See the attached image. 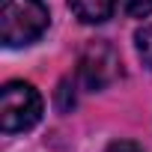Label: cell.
Here are the masks:
<instances>
[{
    "label": "cell",
    "mask_w": 152,
    "mask_h": 152,
    "mask_svg": "<svg viewBox=\"0 0 152 152\" xmlns=\"http://www.w3.org/2000/svg\"><path fill=\"white\" fill-rule=\"evenodd\" d=\"M69 9L84 24H104L116 9V0H69Z\"/></svg>",
    "instance_id": "cell-4"
},
{
    "label": "cell",
    "mask_w": 152,
    "mask_h": 152,
    "mask_svg": "<svg viewBox=\"0 0 152 152\" xmlns=\"http://www.w3.org/2000/svg\"><path fill=\"white\" fill-rule=\"evenodd\" d=\"M42 119V96L27 81H9L0 90V128L6 134L30 131Z\"/></svg>",
    "instance_id": "cell-2"
},
{
    "label": "cell",
    "mask_w": 152,
    "mask_h": 152,
    "mask_svg": "<svg viewBox=\"0 0 152 152\" xmlns=\"http://www.w3.org/2000/svg\"><path fill=\"white\" fill-rule=\"evenodd\" d=\"M122 75V63L119 54L107 45V42H90L81 54V69H78V78L87 90H104L107 84H113Z\"/></svg>",
    "instance_id": "cell-3"
},
{
    "label": "cell",
    "mask_w": 152,
    "mask_h": 152,
    "mask_svg": "<svg viewBox=\"0 0 152 152\" xmlns=\"http://www.w3.org/2000/svg\"><path fill=\"white\" fill-rule=\"evenodd\" d=\"M134 48H137V57L143 60V66L152 69V24H146L134 33Z\"/></svg>",
    "instance_id": "cell-5"
},
{
    "label": "cell",
    "mask_w": 152,
    "mask_h": 152,
    "mask_svg": "<svg viewBox=\"0 0 152 152\" xmlns=\"http://www.w3.org/2000/svg\"><path fill=\"white\" fill-rule=\"evenodd\" d=\"M122 9L131 18H149L152 15V0H122Z\"/></svg>",
    "instance_id": "cell-6"
},
{
    "label": "cell",
    "mask_w": 152,
    "mask_h": 152,
    "mask_svg": "<svg viewBox=\"0 0 152 152\" xmlns=\"http://www.w3.org/2000/svg\"><path fill=\"white\" fill-rule=\"evenodd\" d=\"M51 24L42 0H0V42L6 48H24L45 36Z\"/></svg>",
    "instance_id": "cell-1"
},
{
    "label": "cell",
    "mask_w": 152,
    "mask_h": 152,
    "mask_svg": "<svg viewBox=\"0 0 152 152\" xmlns=\"http://www.w3.org/2000/svg\"><path fill=\"white\" fill-rule=\"evenodd\" d=\"M107 152H143L134 140H113L110 146H107Z\"/></svg>",
    "instance_id": "cell-7"
}]
</instances>
